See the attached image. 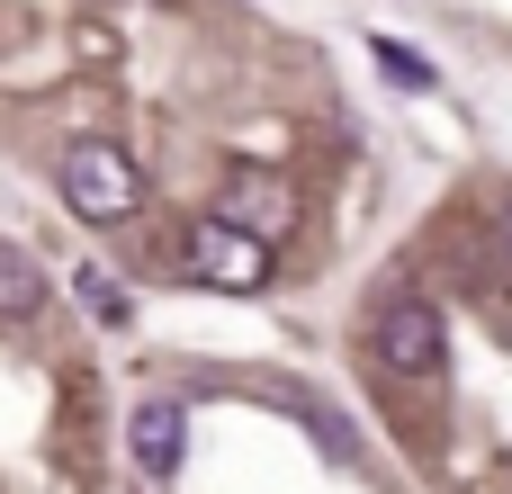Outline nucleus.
<instances>
[{
    "label": "nucleus",
    "instance_id": "1",
    "mask_svg": "<svg viewBox=\"0 0 512 494\" xmlns=\"http://www.w3.org/2000/svg\"><path fill=\"white\" fill-rule=\"evenodd\" d=\"M54 189L81 225H126L144 216V162L117 144V135H72L63 162H54Z\"/></svg>",
    "mask_w": 512,
    "mask_h": 494
},
{
    "label": "nucleus",
    "instance_id": "3",
    "mask_svg": "<svg viewBox=\"0 0 512 494\" xmlns=\"http://www.w3.org/2000/svg\"><path fill=\"white\" fill-rule=\"evenodd\" d=\"M369 351H378L387 378H441V360H450V315H441L432 297H387V306L369 315Z\"/></svg>",
    "mask_w": 512,
    "mask_h": 494
},
{
    "label": "nucleus",
    "instance_id": "7",
    "mask_svg": "<svg viewBox=\"0 0 512 494\" xmlns=\"http://www.w3.org/2000/svg\"><path fill=\"white\" fill-rule=\"evenodd\" d=\"M72 288H81V306H90L99 324H126V297H117V279H99V270H81Z\"/></svg>",
    "mask_w": 512,
    "mask_h": 494
},
{
    "label": "nucleus",
    "instance_id": "2",
    "mask_svg": "<svg viewBox=\"0 0 512 494\" xmlns=\"http://www.w3.org/2000/svg\"><path fill=\"white\" fill-rule=\"evenodd\" d=\"M180 270L189 279H207V288H234V297H252V288H270V234H252V225H234V216H198L189 234H180Z\"/></svg>",
    "mask_w": 512,
    "mask_h": 494
},
{
    "label": "nucleus",
    "instance_id": "9",
    "mask_svg": "<svg viewBox=\"0 0 512 494\" xmlns=\"http://www.w3.org/2000/svg\"><path fill=\"white\" fill-rule=\"evenodd\" d=\"M495 234H504V252H512V198H504V207H495Z\"/></svg>",
    "mask_w": 512,
    "mask_h": 494
},
{
    "label": "nucleus",
    "instance_id": "6",
    "mask_svg": "<svg viewBox=\"0 0 512 494\" xmlns=\"http://www.w3.org/2000/svg\"><path fill=\"white\" fill-rule=\"evenodd\" d=\"M36 306H45V270H36V252L0 243V324H27Z\"/></svg>",
    "mask_w": 512,
    "mask_h": 494
},
{
    "label": "nucleus",
    "instance_id": "8",
    "mask_svg": "<svg viewBox=\"0 0 512 494\" xmlns=\"http://www.w3.org/2000/svg\"><path fill=\"white\" fill-rule=\"evenodd\" d=\"M369 54H378V72H396V81H405V90H432V63H414V54H405V45H387V36H378V45H369Z\"/></svg>",
    "mask_w": 512,
    "mask_h": 494
},
{
    "label": "nucleus",
    "instance_id": "5",
    "mask_svg": "<svg viewBox=\"0 0 512 494\" xmlns=\"http://www.w3.org/2000/svg\"><path fill=\"white\" fill-rule=\"evenodd\" d=\"M216 216H234V225H252V234H288V225H297V189L270 180V171H234Z\"/></svg>",
    "mask_w": 512,
    "mask_h": 494
},
{
    "label": "nucleus",
    "instance_id": "4",
    "mask_svg": "<svg viewBox=\"0 0 512 494\" xmlns=\"http://www.w3.org/2000/svg\"><path fill=\"white\" fill-rule=\"evenodd\" d=\"M126 450H135L144 477H180V450H189V414H180V396H135V414H126Z\"/></svg>",
    "mask_w": 512,
    "mask_h": 494
}]
</instances>
